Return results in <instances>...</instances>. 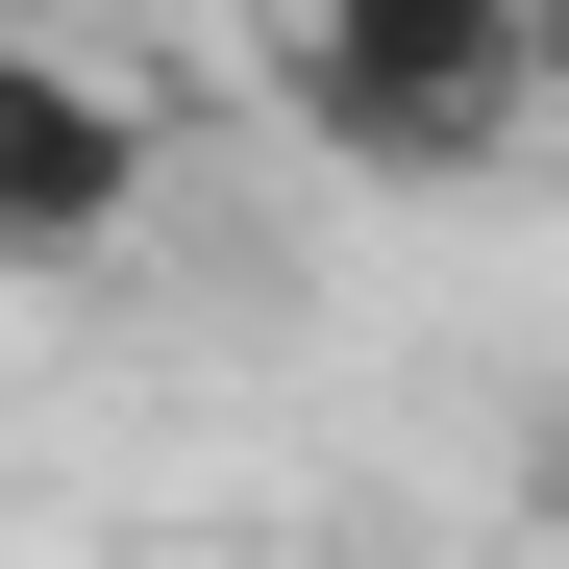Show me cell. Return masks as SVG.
Listing matches in <instances>:
<instances>
[{"mask_svg":"<svg viewBox=\"0 0 569 569\" xmlns=\"http://www.w3.org/2000/svg\"><path fill=\"white\" fill-rule=\"evenodd\" d=\"M272 74H298V124H322L347 173H397V199H421V173H496L520 100H545L520 0H298Z\"/></svg>","mask_w":569,"mask_h":569,"instance_id":"1","label":"cell"},{"mask_svg":"<svg viewBox=\"0 0 569 569\" xmlns=\"http://www.w3.org/2000/svg\"><path fill=\"white\" fill-rule=\"evenodd\" d=\"M149 223V124L124 74H74L50 26H0V272H100Z\"/></svg>","mask_w":569,"mask_h":569,"instance_id":"2","label":"cell"},{"mask_svg":"<svg viewBox=\"0 0 569 569\" xmlns=\"http://www.w3.org/2000/svg\"><path fill=\"white\" fill-rule=\"evenodd\" d=\"M520 50H545V74H569V0H520Z\"/></svg>","mask_w":569,"mask_h":569,"instance_id":"3","label":"cell"},{"mask_svg":"<svg viewBox=\"0 0 569 569\" xmlns=\"http://www.w3.org/2000/svg\"><path fill=\"white\" fill-rule=\"evenodd\" d=\"M545 520H569V421H545Z\"/></svg>","mask_w":569,"mask_h":569,"instance_id":"4","label":"cell"}]
</instances>
